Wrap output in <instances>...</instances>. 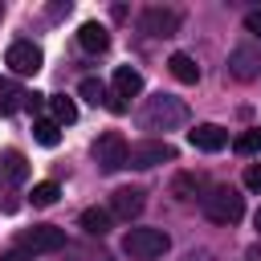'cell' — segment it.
<instances>
[{
	"instance_id": "44dd1931",
	"label": "cell",
	"mask_w": 261,
	"mask_h": 261,
	"mask_svg": "<svg viewBox=\"0 0 261 261\" xmlns=\"http://www.w3.org/2000/svg\"><path fill=\"white\" fill-rule=\"evenodd\" d=\"M77 94H82L86 102H94V106H106V86H102L98 77H82V82H77Z\"/></svg>"
},
{
	"instance_id": "cb8c5ba5",
	"label": "cell",
	"mask_w": 261,
	"mask_h": 261,
	"mask_svg": "<svg viewBox=\"0 0 261 261\" xmlns=\"http://www.w3.org/2000/svg\"><path fill=\"white\" fill-rule=\"evenodd\" d=\"M245 188L249 192H261V163H249L245 167Z\"/></svg>"
},
{
	"instance_id": "7a4b0ae2",
	"label": "cell",
	"mask_w": 261,
	"mask_h": 261,
	"mask_svg": "<svg viewBox=\"0 0 261 261\" xmlns=\"http://www.w3.org/2000/svg\"><path fill=\"white\" fill-rule=\"evenodd\" d=\"M200 204H204V216L212 224H237L245 216V196L228 184H216L208 196H200Z\"/></svg>"
},
{
	"instance_id": "ac0fdd59",
	"label": "cell",
	"mask_w": 261,
	"mask_h": 261,
	"mask_svg": "<svg viewBox=\"0 0 261 261\" xmlns=\"http://www.w3.org/2000/svg\"><path fill=\"white\" fill-rule=\"evenodd\" d=\"M33 139H37L41 147H57V143H61V126H57L53 118H41V122H33Z\"/></svg>"
},
{
	"instance_id": "83f0119b",
	"label": "cell",
	"mask_w": 261,
	"mask_h": 261,
	"mask_svg": "<svg viewBox=\"0 0 261 261\" xmlns=\"http://www.w3.org/2000/svg\"><path fill=\"white\" fill-rule=\"evenodd\" d=\"M82 261H110V257H106V253H98V257H82Z\"/></svg>"
},
{
	"instance_id": "d6986e66",
	"label": "cell",
	"mask_w": 261,
	"mask_h": 261,
	"mask_svg": "<svg viewBox=\"0 0 261 261\" xmlns=\"http://www.w3.org/2000/svg\"><path fill=\"white\" fill-rule=\"evenodd\" d=\"M196 192H200V179H196L192 171H184V175L171 179V196H175V200H196Z\"/></svg>"
},
{
	"instance_id": "2e32d148",
	"label": "cell",
	"mask_w": 261,
	"mask_h": 261,
	"mask_svg": "<svg viewBox=\"0 0 261 261\" xmlns=\"http://www.w3.org/2000/svg\"><path fill=\"white\" fill-rule=\"evenodd\" d=\"M110 220H114V216H110L106 208H86V212H82V228H86L90 237H106V232H110Z\"/></svg>"
},
{
	"instance_id": "5b68a950",
	"label": "cell",
	"mask_w": 261,
	"mask_h": 261,
	"mask_svg": "<svg viewBox=\"0 0 261 261\" xmlns=\"http://www.w3.org/2000/svg\"><path fill=\"white\" fill-rule=\"evenodd\" d=\"M175 147L163 139H147V143H130L126 151V167H155V163H171Z\"/></svg>"
},
{
	"instance_id": "7402d4cb",
	"label": "cell",
	"mask_w": 261,
	"mask_h": 261,
	"mask_svg": "<svg viewBox=\"0 0 261 261\" xmlns=\"http://www.w3.org/2000/svg\"><path fill=\"white\" fill-rule=\"evenodd\" d=\"M16 98H24V94H20L12 82H4V77H0V114H8V110L16 106Z\"/></svg>"
},
{
	"instance_id": "4316f807",
	"label": "cell",
	"mask_w": 261,
	"mask_h": 261,
	"mask_svg": "<svg viewBox=\"0 0 261 261\" xmlns=\"http://www.w3.org/2000/svg\"><path fill=\"white\" fill-rule=\"evenodd\" d=\"M4 261H33L24 249H12V253H4Z\"/></svg>"
},
{
	"instance_id": "9c48e42d",
	"label": "cell",
	"mask_w": 261,
	"mask_h": 261,
	"mask_svg": "<svg viewBox=\"0 0 261 261\" xmlns=\"http://www.w3.org/2000/svg\"><path fill=\"white\" fill-rule=\"evenodd\" d=\"M143 204H147V200H143L139 188H118V192L110 196V208H106V212L118 216V220H135V216L143 212Z\"/></svg>"
},
{
	"instance_id": "30bf717a",
	"label": "cell",
	"mask_w": 261,
	"mask_h": 261,
	"mask_svg": "<svg viewBox=\"0 0 261 261\" xmlns=\"http://www.w3.org/2000/svg\"><path fill=\"white\" fill-rule=\"evenodd\" d=\"M188 143H192L196 151H220V147L228 143V130L216 126V122H200L196 130H188Z\"/></svg>"
},
{
	"instance_id": "e0dca14e",
	"label": "cell",
	"mask_w": 261,
	"mask_h": 261,
	"mask_svg": "<svg viewBox=\"0 0 261 261\" xmlns=\"http://www.w3.org/2000/svg\"><path fill=\"white\" fill-rule=\"evenodd\" d=\"M49 114H53V122L57 126H69V122H77V106H73V98H49Z\"/></svg>"
},
{
	"instance_id": "52a82bcc",
	"label": "cell",
	"mask_w": 261,
	"mask_h": 261,
	"mask_svg": "<svg viewBox=\"0 0 261 261\" xmlns=\"http://www.w3.org/2000/svg\"><path fill=\"white\" fill-rule=\"evenodd\" d=\"M41 61H45V53H41V45H33V41H12L8 53H4V65H8L12 73H24V77L37 73Z\"/></svg>"
},
{
	"instance_id": "d4e9b609",
	"label": "cell",
	"mask_w": 261,
	"mask_h": 261,
	"mask_svg": "<svg viewBox=\"0 0 261 261\" xmlns=\"http://www.w3.org/2000/svg\"><path fill=\"white\" fill-rule=\"evenodd\" d=\"M245 29H249L253 37H261V8H253V12L245 16Z\"/></svg>"
},
{
	"instance_id": "277c9868",
	"label": "cell",
	"mask_w": 261,
	"mask_h": 261,
	"mask_svg": "<svg viewBox=\"0 0 261 261\" xmlns=\"http://www.w3.org/2000/svg\"><path fill=\"white\" fill-rule=\"evenodd\" d=\"M126 151H130V143H126L118 130H106V135L94 139V159H98L102 171H118V167H126Z\"/></svg>"
},
{
	"instance_id": "3957f363",
	"label": "cell",
	"mask_w": 261,
	"mask_h": 261,
	"mask_svg": "<svg viewBox=\"0 0 261 261\" xmlns=\"http://www.w3.org/2000/svg\"><path fill=\"white\" fill-rule=\"evenodd\" d=\"M167 232L163 228H130L126 237H122V253L130 257V261H155V257H163L167 253Z\"/></svg>"
},
{
	"instance_id": "f1b7e54d",
	"label": "cell",
	"mask_w": 261,
	"mask_h": 261,
	"mask_svg": "<svg viewBox=\"0 0 261 261\" xmlns=\"http://www.w3.org/2000/svg\"><path fill=\"white\" fill-rule=\"evenodd\" d=\"M253 224H257V232H261V208H257V216H253Z\"/></svg>"
},
{
	"instance_id": "6da1fadb",
	"label": "cell",
	"mask_w": 261,
	"mask_h": 261,
	"mask_svg": "<svg viewBox=\"0 0 261 261\" xmlns=\"http://www.w3.org/2000/svg\"><path fill=\"white\" fill-rule=\"evenodd\" d=\"M139 122H143V130H175L188 122V106L171 94H151L139 110Z\"/></svg>"
},
{
	"instance_id": "4fadbf2b",
	"label": "cell",
	"mask_w": 261,
	"mask_h": 261,
	"mask_svg": "<svg viewBox=\"0 0 261 261\" xmlns=\"http://www.w3.org/2000/svg\"><path fill=\"white\" fill-rule=\"evenodd\" d=\"M77 45H82L86 53H106V45H110V33H106V24H98V20H86V24L77 29Z\"/></svg>"
},
{
	"instance_id": "ffe728a7",
	"label": "cell",
	"mask_w": 261,
	"mask_h": 261,
	"mask_svg": "<svg viewBox=\"0 0 261 261\" xmlns=\"http://www.w3.org/2000/svg\"><path fill=\"white\" fill-rule=\"evenodd\" d=\"M57 196H61V188L53 184V179H45V184H33V208H49V204H57Z\"/></svg>"
},
{
	"instance_id": "603a6c76",
	"label": "cell",
	"mask_w": 261,
	"mask_h": 261,
	"mask_svg": "<svg viewBox=\"0 0 261 261\" xmlns=\"http://www.w3.org/2000/svg\"><path fill=\"white\" fill-rule=\"evenodd\" d=\"M257 147H261V139H257V130H249V135H241V139H237V151H241V155H253Z\"/></svg>"
},
{
	"instance_id": "f546056e",
	"label": "cell",
	"mask_w": 261,
	"mask_h": 261,
	"mask_svg": "<svg viewBox=\"0 0 261 261\" xmlns=\"http://www.w3.org/2000/svg\"><path fill=\"white\" fill-rule=\"evenodd\" d=\"M257 139H261V126H257Z\"/></svg>"
},
{
	"instance_id": "5bb4252c",
	"label": "cell",
	"mask_w": 261,
	"mask_h": 261,
	"mask_svg": "<svg viewBox=\"0 0 261 261\" xmlns=\"http://www.w3.org/2000/svg\"><path fill=\"white\" fill-rule=\"evenodd\" d=\"M139 90H143V73L130 69V65H118V69H114V94H118V98H135Z\"/></svg>"
},
{
	"instance_id": "ba28073f",
	"label": "cell",
	"mask_w": 261,
	"mask_h": 261,
	"mask_svg": "<svg viewBox=\"0 0 261 261\" xmlns=\"http://www.w3.org/2000/svg\"><path fill=\"white\" fill-rule=\"evenodd\" d=\"M24 249L29 253H57V249H65V232L57 224H37L24 232Z\"/></svg>"
},
{
	"instance_id": "484cf974",
	"label": "cell",
	"mask_w": 261,
	"mask_h": 261,
	"mask_svg": "<svg viewBox=\"0 0 261 261\" xmlns=\"http://www.w3.org/2000/svg\"><path fill=\"white\" fill-rule=\"evenodd\" d=\"M61 16H69V0H57V4H49V20H61Z\"/></svg>"
},
{
	"instance_id": "9a60e30c",
	"label": "cell",
	"mask_w": 261,
	"mask_h": 261,
	"mask_svg": "<svg viewBox=\"0 0 261 261\" xmlns=\"http://www.w3.org/2000/svg\"><path fill=\"white\" fill-rule=\"evenodd\" d=\"M167 65H171V73H175L184 86H196V82H200V65H196V57H192V53H171V61H167Z\"/></svg>"
},
{
	"instance_id": "7c38bea8",
	"label": "cell",
	"mask_w": 261,
	"mask_h": 261,
	"mask_svg": "<svg viewBox=\"0 0 261 261\" xmlns=\"http://www.w3.org/2000/svg\"><path fill=\"white\" fill-rule=\"evenodd\" d=\"M24 179H29V159L16 147L0 151V184H24Z\"/></svg>"
},
{
	"instance_id": "8fae6325",
	"label": "cell",
	"mask_w": 261,
	"mask_h": 261,
	"mask_svg": "<svg viewBox=\"0 0 261 261\" xmlns=\"http://www.w3.org/2000/svg\"><path fill=\"white\" fill-rule=\"evenodd\" d=\"M228 69L237 73V77H257L261 73V49H253V45H241V49H232V57H228Z\"/></svg>"
},
{
	"instance_id": "8992f818",
	"label": "cell",
	"mask_w": 261,
	"mask_h": 261,
	"mask_svg": "<svg viewBox=\"0 0 261 261\" xmlns=\"http://www.w3.org/2000/svg\"><path fill=\"white\" fill-rule=\"evenodd\" d=\"M139 24H143V33H151V37H175V29H179V12L167 8V4H147L143 16H139Z\"/></svg>"
}]
</instances>
